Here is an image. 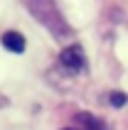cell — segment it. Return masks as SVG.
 Segmentation results:
<instances>
[{
    "label": "cell",
    "instance_id": "cell-1",
    "mask_svg": "<svg viewBox=\"0 0 128 130\" xmlns=\"http://www.w3.org/2000/svg\"><path fill=\"white\" fill-rule=\"evenodd\" d=\"M59 61H62V66L67 69V71L76 74L81 71L86 66V57H84V49L79 47V44H69V47H64L62 54H59Z\"/></svg>",
    "mask_w": 128,
    "mask_h": 130
},
{
    "label": "cell",
    "instance_id": "cell-2",
    "mask_svg": "<svg viewBox=\"0 0 128 130\" xmlns=\"http://www.w3.org/2000/svg\"><path fill=\"white\" fill-rule=\"evenodd\" d=\"M74 128L76 130H111L99 116H91V113H79L74 118Z\"/></svg>",
    "mask_w": 128,
    "mask_h": 130
},
{
    "label": "cell",
    "instance_id": "cell-3",
    "mask_svg": "<svg viewBox=\"0 0 128 130\" xmlns=\"http://www.w3.org/2000/svg\"><path fill=\"white\" fill-rule=\"evenodd\" d=\"M0 42H3V47H5L7 52H12V54H22V52H25V37H22L20 32H15V29H7Z\"/></svg>",
    "mask_w": 128,
    "mask_h": 130
},
{
    "label": "cell",
    "instance_id": "cell-4",
    "mask_svg": "<svg viewBox=\"0 0 128 130\" xmlns=\"http://www.w3.org/2000/svg\"><path fill=\"white\" fill-rule=\"evenodd\" d=\"M108 103L113 106V108H123L128 103V98H126V93H118V91H113V93L108 96Z\"/></svg>",
    "mask_w": 128,
    "mask_h": 130
},
{
    "label": "cell",
    "instance_id": "cell-5",
    "mask_svg": "<svg viewBox=\"0 0 128 130\" xmlns=\"http://www.w3.org/2000/svg\"><path fill=\"white\" fill-rule=\"evenodd\" d=\"M62 130H76V128H62Z\"/></svg>",
    "mask_w": 128,
    "mask_h": 130
}]
</instances>
